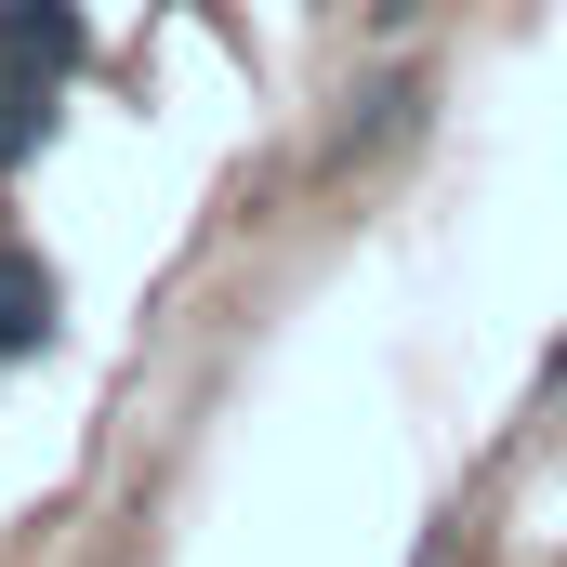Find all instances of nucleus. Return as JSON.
<instances>
[{
	"label": "nucleus",
	"mask_w": 567,
	"mask_h": 567,
	"mask_svg": "<svg viewBox=\"0 0 567 567\" xmlns=\"http://www.w3.org/2000/svg\"><path fill=\"white\" fill-rule=\"evenodd\" d=\"M423 133H435V53H423V40H396V53H370V66L343 80V106L317 120L303 172H317V185H370V172L423 158Z\"/></svg>",
	"instance_id": "1"
},
{
	"label": "nucleus",
	"mask_w": 567,
	"mask_h": 567,
	"mask_svg": "<svg viewBox=\"0 0 567 567\" xmlns=\"http://www.w3.org/2000/svg\"><path fill=\"white\" fill-rule=\"evenodd\" d=\"M53 343H66V278H53L40 238L0 225V370H40Z\"/></svg>",
	"instance_id": "2"
},
{
	"label": "nucleus",
	"mask_w": 567,
	"mask_h": 567,
	"mask_svg": "<svg viewBox=\"0 0 567 567\" xmlns=\"http://www.w3.org/2000/svg\"><path fill=\"white\" fill-rule=\"evenodd\" d=\"M0 66L93 80V0H0Z\"/></svg>",
	"instance_id": "3"
},
{
	"label": "nucleus",
	"mask_w": 567,
	"mask_h": 567,
	"mask_svg": "<svg viewBox=\"0 0 567 567\" xmlns=\"http://www.w3.org/2000/svg\"><path fill=\"white\" fill-rule=\"evenodd\" d=\"M53 145H66V80L0 66V185H13V172H40Z\"/></svg>",
	"instance_id": "4"
},
{
	"label": "nucleus",
	"mask_w": 567,
	"mask_h": 567,
	"mask_svg": "<svg viewBox=\"0 0 567 567\" xmlns=\"http://www.w3.org/2000/svg\"><path fill=\"white\" fill-rule=\"evenodd\" d=\"M357 13H370V53H396V40H423L435 0H357Z\"/></svg>",
	"instance_id": "5"
},
{
	"label": "nucleus",
	"mask_w": 567,
	"mask_h": 567,
	"mask_svg": "<svg viewBox=\"0 0 567 567\" xmlns=\"http://www.w3.org/2000/svg\"><path fill=\"white\" fill-rule=\"evenodd\" d=\"M542 396H567V330H555V343H542Z\"/></svg>",
	"instance_id": "6"
},
{
	"label": "nucleus",
	"mask_w": 567,
	"mask_h": 567,
	"mask_svg": "<svg viewBox=\"0 0 567 567\" xmlns=\"http://www.w3.org/2000/svg\"><path fill=\"white\" fill-rule=\"evenodd\" d=\"M410 567H449V528H423V555H410Z\"/></svg>",
	"instance_id": "7"
}]
</instances>
